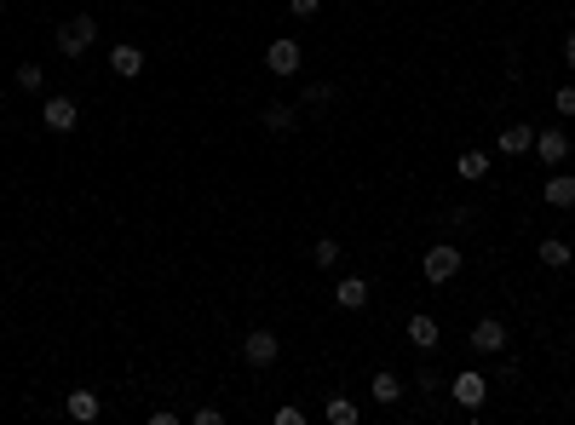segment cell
<instances>
[{
    "instance_id": "cell-1",
    "label": "cell",
    "mask_w": 575,
    "mask_h": 425,
    "mask_svg": "<svg viewBox=\"0 0 575 425\" xmlns=\"http://www.w3.org/2000/svg\"><path fill=\"white\" fill-rule=\"evenodd\" d=\"M449 402H455V408H466V414H478V408L489 402V374L460 368L455 380H449Z\"/></svg>"
},
{
    "instance_id": "cell-2",
    "label": "cell",
    "mask_w": 575,
    "mask_h": 425,
    "mask_svg": "<svg viewBox=\"0 0 575 425\" xmlns=\"http://www.w3.org/2000/svg\"><path fill=\"white\" fill-rule=\"evenodd\" d=\"M92 41H98V18H87V12H75V18L58 23V58H81Z\"/></svg>"
},
{
    "instance_id": "cell-3",
    "label": "cell",
    "mask_w": 575,
    "mask_h": 425,
    "mask_svg": "<svg viewBox=\"0 0 575 425\" xmlns=\"http://www.w3.org/2000/svg\"><path fill=\"white\" fill-rule=\"evenodd\" d=\"M276 356H283V339H276L271 328H247L242 334V362L247 368H271Z\"/></svg>"
},
{
    "instance_id": "cell-4",
    "label": "cell",
    "mask_w": 575,
    "mask_h": 425,
    "mask_svg": "<svg viewBox=\"0 0 575 425\" xmlns=\"http://www.w3.org/2000/svg\"><path fill=\"white\" fill-rule=\"evenodd\" d=\"M455 276H460V247L455 242L426 247V282H431V288H443V282H455Z\"/></svg>"
},
{
    "instance_id": "cell-5",
    "label": "cell",
    "mask_w": 575,
    "mask_h": 425,
    "mask_svg": "<svg viewBox=\"0 0 575 425\" xmlns=\"http://www.w3.org/2000/svg\"><path fill=\"white\" fill-rule=\"evenodd\" d=\"M75 121H81V104L64 98V92L41 104V127H46V133H75Z\"/></svg>"
},
{
    "instance_id": "cell-6",
    "label": "cell",
    "mask_w": 575,
    "mask_h": 425,
    "mask_svg": "<svg viewBox=\"0 0 575 425\" xmlns=\"http://www.w3.org/2000/svg\"><path fill=\"white\" fill-rule=\"evenodd\" d=\"M472 351L478 356H501L506 351V322L501 317H478L472 322Z\"/></svg>"
},
{
    "instance_id": "cell-7",
    "label": "cell",
    "mask_w": 575,
    "mask_h": 425,
    "mask_svg": "<svg viewBox=\"0 0 575 425\" xmlns=\"http://www.w3.org/2000/svg\"><path fill=\"white\" fill-rule=\"evenodd\" d=\"M300 64H305L300 41H288V35H283V41H271V46H265V69H271V75H300Z\"/></svg>"
},
{
    "instance_id": "cell-8",
    "label": "cell",
    "mask_w": 575,
    "mask_h": 425,
    "mask_svg": "<svg viewBox=\"0 0 575 425\" xmlns=\"http://www.w3.org/2000/svg\"><path fill=\"white\" fill-rule=\"evenodd\" d=\"M409 345H414V351H421V356H431V351H438V345H443L438 322H431L426 310H414V317H409Z\"/></svg>"
},
{
    "instance_id": "cell-9",
    "label": "cell",
    "mask_w": 575,
    "mask_h": 425,
    "mask_svg": "<svg viewBox=\"0 0 575 425\" xmlns=\"http://www.w3.org/2000/svg\"><path fill=\"white\" fill-rule=\"evenodd\" d=\"M259 121H265V133H293V127H300V109L283 104V98H271V104H259Z\"/></svg>"
},
{
    "instance_id": "cell-10",
    "label": "cell",
    "mask_w": 575,
    "mask_h": 425,
    "mask_svg": "<svg viewBox=\"0 0 575 425\" xmlns=\"http://www.w3.org/2000/svg\"><path fill=\"white\" fill-rule=\"evenodd\" d=\"M110 69L121 81H138V75H144V52H138L133 41H121V46H110Z\"/></svg>"
},
{
    "instance_id": "cell-11",
    "label": "cell",
    "mask_w": 575,
    "mask_h": 425,
    "mask_svg": "<svg viewBox=\"0 0 575 425\" xmlns=\"http://www.w3.org/2000/svg\"><path fill=\"white\" fill-rule=\"evenodd\" d=\"M535 155H541L547 167H564V155H570V138L558 133V127H541V133H535Z\"/></svg>"
},
{
    "instance_id": "cell-12",
    "label": "cell",
    "mask_w": 575,
    "mask_h": 425,
    "mask_svg": "<svg viewBox=\"0 0 575 425\" xmlns=\"http://www.w3.org/2000/svg\"><path fill=\"white\" fill-rule=\"evenodd\" d=\"M334 305H339V310H363V305H368V282H363V276H339V282H334Z\"/></svg>"
},
{
    "instance_id": "cell-13",
    "label": "cell",
    "mask_w": 575,
    "mask_h": 425,
    "mask_svg": "<svg viewBox=\"0 0 575 425\" xmlns=\"http://www.w3.org/2000/svg\"><path fill=\"white\" fill-rule=\"evenodd\" d=\"M547 208H558V213L575 208V172H552L547 179Z\"/></svg>"
},
{
    "instance_id": "cell-14",
    "label": "cell",
    "mask_w": 575,
    "mask_h": 425,
    "mask_svg": "<svg viewBox=\"0 0 575 425\" xmlns=\"http://www.w3.org/2000/svg\"><path fill=\"white\" fill-rule=\"evenodd\" d=\"M530 150H535V127H524V121L501 127V155H530Z\"/></svg>"
},
{
    "instance_id": "cell-15",
    "label": "cell",
    "mask_w": 575,
    "mask_h": 425,
    "mask_svg": "<svg viewBox=\"0 0 575 425\" xmlns=\"http://www.w3.org/2000/svg\"><path fill=\"white\" fill-rule=\"evenodd\" d=\"M368 397H375L380 408H392V402H403V380H397V374H375V380H368Z\"/></svg>"
},
{
    "instance_id": "cell-16",
    "label": "cell",
    "mask_w": 575,
    "mask_h": 425,
    "mask_svg": "<svg viewBox=\"0 0 575 425\" xmlns=\"http://www.w3.org/2000/svg\"><path fill=\"white\" fill-rule=\"evenodd\" d=\"M535 254H541V264H547V271H564V264L575 259V247L564 242V236H547V242H541Z\"/></svg>"
},
{
    "instance_id": "cell-17",
    "label": "cell",
    "mask_w": 575,
    "mask_h": 425,
    "mask_svg": "<svg viewBox=\"0 0 575 425\" xmlns=\"http://www.w3.org/2000/svg\"><path fill=\"white\" fill-rule=\"evenodd\" d=\"M489 167H495V162H489L484 150H466V155H455V172H460V179H472V184H478V179H489Z\"/></svg>"
},
{
    "instance_id": "cell-18",
    "label": "cell",
    "mask_w": 575,
    "mask_h": 425,
    "mask_svg": "<svg viewBox=\"0 0 575 425\" xmlns=\"http://www.w3.org/2000/svg\"><path fill=\"white\" fill-rule=\"evenodd\" d=\"M339 259H346V247H339V242H334V236H322V242H317V247H311V264H317V271H334V264H339Z\"/></svg>"
},
{
    "instance_id": "cell-19",
    "label": "cell",
    "mask_w": 575,
    "mask_h": 425,
    "mask_svg": "<svg viewBox=\"0 0 575 425\" xmlns=\"http://www.w3.org/2000/svg\"><path fill=\"white\" fill-rule=\"evenodd\" d=\"M322 414H329V425H357V420H363V408H357L351 397H329Z\"/></svg>"
},
{
    "instance_id": "cell-20",
    "label": "cell",
    "mask_w": 575,
    "mask_h": 425,
    "mask_svg": "<svg viewBox=\"0 0 575 425\" xmlns=\"http://www.w3.org/2000/svg\"><path fill=\"white\" fill-rule=\"evenodd\" d=\"M64 408H70V420H81V425H87V420H98V397H92V391H70V402H64Z\"/></svg>"
},
{
    "instance_id": "cell-21",
    "label": "cell",
    "mask_w": 575,
    "mask_h": 425,
    "mask_svg": "<svg viewBox=\"0 0 575 425\" xmlns=\"http://www.w3.org/2000/svg\"><path fill=\"white\" fill-rule=\"evenodd\" d=\"M334 98H339L334 81H311V87H305V104H334Z\"/></svg>"
},
{
    "instance_id": "cell-22",
    "label": "cell",
    "mask_w": 575,
    "mask_h": 425,
    "mask_svg": "<svg viewBox=\"0 0 575 425\" xmlns=\"http://www.w3.org/2000/svg\"><path fill=\"white\" fill-rule=\"evenodd\" d=\"M41 81H46L41 64H18V87H23V92H41Z\"/></svg>"
},
{
    "instance_id": "cell-23",
    "label": "cell",
    "mask_w": 575,
    "mask_h": 425,
    "mask_svg": "<svg viewBox=\"0 0 575 425\" xmlns=\"http://www.w3.org/2000/svg\"><path fill=\"white\" fill-rule=\"evenodd\" d=\"M414 385H421L426 397H438V391H449V380H443V374H431V368H421V380H414Z\"/></svg>"
},
{
    "instance_id": "cell-24",
    "label": "cell",
    "mask_w": 575,
    "mask_h": 425,
    "mask_svg": "<svg viewBox=\"0 0 575 425\" xmlns=\"http://www.w3.org/2000/svg\"><path fill=\"white\" fill-rule=\"evenodd\" d=\"M552 109H558V115H564V121L575 115V81H570V87H558V98H552Z\"/></svg>"
},
{
    "instance_id": "cell-25",
    "label": "cell",
    "mask_w": 575,
    "mask_h": 425,
    "mask_svg": "<svg viewBox=\"0 0 575 425\" xmlns=\"http://www.w3.org/2000/svg\"><path fill=\"white\" fill-rule=\"evenodd\" d=\"M271 420H276V425H305V408H293V402H283V408H276Z\"/></svg>"
},
{
    "instance_id": "cell-26",
    "label": "cell",
    "mask_w": 575,
    "mask_h": 425,
    "mask_svg": "<svg viewBox=\"0 0 575 425\" xmlns=\"http://www.w3.org/2000/svg\"><path fill=\"white\" fill-rule=\"evenodd\" d=\"M449 225L466 230V225H478V208H449Z\"/></svg>"
},
{
    "instance_id": "cell-27",
    "label": "cell",
    "mask_w": 575,
    "mask_h": 425,
    "mask_svg": "<svg viewBox=\"0 0 575 425\" xmlns=\"http://www.w3.org/2000/svg\"><path fill=\"white\" fill-rule=\"evenodd\" d=\"M288 12H293V18H317L322 0H288Z\"/></svg>"
},
{
    "instance_id": "cell-28",
    "label": "cell",
    "mask_w": 575,
    "mask_h": 425,
    "mask_svg": "<svg viewBox=\"0 0 575 425\" xmlns=\"http://www.w3.org/2000/svg\"><path fill=\"white\" fill-rule=\"evenodd\" d=\"M564 64L575 69V29H570V35H564Z\"/></svg>"
}]
</instances>
